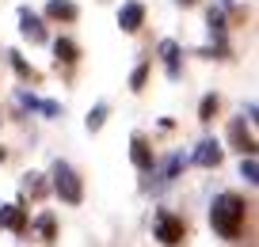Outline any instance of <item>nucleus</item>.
<instances>
[{
    "mask_svg": "<svg viewBox=\"0 0 259 247\" xmlns=\"http://www.w3.org/2000/svg\"><path fill=\"white\" fill-rule=\"evenodd\" d=\"M54 54L61 57L65 65H73V61H80V50H76V42H73V38H57V42H54Z\"/></svg>",
    "mask_w": 259,
    "mask_h": 247,
    "instance_id": "obj_11",
    "label": "nucleus"
},
{
    "mask_svg": "<svg viewBox=\"0 0 259 247\" xmlns=\"http://www.w3.org/2000/svg\"><path fill=\"white\" fill-rule=\"evenodd\" d=\"M213 114H218V95H206V99H202V107H198V118L210 122Z\"/></svg>",
    "mask_w": 259,
    "mask_h": 247,
    "instance_id": "obj_14",
    "label": "nucleus"
},
{
    "mask_svg": "<svg viewBox=\"0 0 259 247\" xmlns=\"http://www.w3.org/2000/svg\"><path fill=\"white\" fill-rule=\"evenodd\" d=\"M221 156H225V152H221L218 141H202L198 149H194V164H198V168H218Z\"/></svg>",
    "mask_w": 259,
    "mask_h": 247,
    "instance_id": "obj_7",
    "label": "nucleus"
},
{
    "mask_svg": "<svg viewBox=\"0 0 259 247\" xmlns=\"http://www.w3.org/2000/svg\"><path fill=\"white\" fill-rule=\"evenodd\" d=\"M145 76H149V61L134 69V76H130V88H134V91H141V88H145Z\"/></svg>",
    "mask_w": 259,
    "mask_h": 247,
    "instance_id": "obj_15",
    "label": "nucleus"
},
{
    "mask_svg": "<svg viewBox=\"0 0 259 247\" xmlns=\"http://www.w3.org/2000/svg\"><path fill=\"white\" fill-rule=\"evenodd\" d=\"M46 16H50V19H65V23H73V19L80 16V8H76L73 0H50V4H46Z\"/></svg>",
    "mask_w": 259,
    "mask_h": 247,
    "instance_id": "obj_9",
    "label": "nucleus"
},
{
    "mask_svg": "<svg viewBox=\"0 0 259 247\" xmlns=\"http://www.w3.org/2000/svg\"><path fill=\"white\" fill-rule=\"evenodd\" d=\"M160 57H164V65H168V76L176 80V76H179V46H176L171 38L160 42Z\"/></svg>",
    "mask_w": 259,
    "mask_h": 247,
    "instance_id": "obj_10",
    "label": "nucleus"
},
{
    "mask_svg": "<svg viewBox=\"0 0 259 247\" xmlns=\"http://www.w3.org/2000/svg\"><path fill=\"white\" fill-rule=\"evenodd\" d=\"M54 190H57V198L69 202V206H80L84 202V186H80V179H76V171L69 168V164H57L54 168Z\"/></svg>",
    "mask_w": 259,
    "mask_h": 247,
    "instance_id": "obj_2",
    "label": "nucleus"
},
{
    "mask_svg": "<svg viewBox=\"0 0 259 247\" xmlns=\"http://www.w3.org/2000/svg\"><path fill=\"white\" fill-rule=\"evenodd\" d=\"M179 4H187V8H191V4H194V0H179Z\"/></svg>",
    "mask_w": 259,
    "mask_h": 247,
    "instance_id": "obj_22",
    "label": "nucleus"
},
{
    "mask_svg": "<svg viewBox=\"0 0 259 247\" xmlns=\"http://www.w3.org/2000/svg\"><path fill=\"white\" fill-rule=\"evenodd\" d=\"M210 31H213V34L225 31V16H221V12H213V8H210Z\"/></svg>",
    "mask_w": 259,
    "mask_h": 247,
    "instance_id": "obj_18",
    "label": "nucleus"
},
{
    "mask_svg": "<svg viewBox=\"0 0 259 247\" xmlns=\"http://www.w3.org/2000/svg\"><path fill=\"white\" fill-rule=\"evenodd\" d=\"M38 232H42L46 239H54V236H57V228H54V217H50V213H46V217H38Z\"/></svg>",
    "mask_w": 259,
    "mask_h": 247,
    "instance_id": "obj_16",
    "label": "nucleus"
},
{
    "mask_svg": "<svg viewBox=\"0 0 259 247\" xmlns=\"http://www.w3.org/2000/svg\"><path fill=\"white\" fill-rule=\"evenodd\" d=\"M141 23H145V4H138V0L122 4V12H118V27H122V31H126V34H134Z\"/></svg>",
    "mask_w": 259,
    "mask_h": 247,
    "instance_id": "obj_4",
    "label": "nucleus"
},
{
    "mask_svg": "<svg viewBox=\"0 0 259 247\" xmlns=\"http://www.w3.org/2000/svg\"><path fill=\"white\" fill-rule=\"evenodd\" d=\"M19 31H23V38H31V42H46V27H42V19L34 16L31 8H19Z\"/></svg>",
    "mask_w": 259,
    "mask_h": 247,
    "instance_id": "obj_5",
    "label": "nucleus"
},
{
    "mask_svg": "<svg viewBox=\"0 0 259 247\" xmlns=\"http://www.w3.org/2000/svg\"><path fill=\"white\" fill-rule=\"evenodd\" d=\"M27 190H31V194H42V183H38V175H27Z\"/></svg>",
    "mask_w": 259,
    "mask_h": 247,
    "instance_id": "obj_20",
    "label": "nucleus"
},
{
    "mask_svg": "<svg viewBox=\"0 0 259 247\" xmlns=\"http://www.w3.org/2000/svg\"><path fill=\"white\" fill-rule=\"evenodd\" d=\"M240 171H244V179H248V183H255V175H259V168H255V160H251V156L244 160V168H240Z\"/></svg>",
    "mask_w": 259,
    "mask_h": 247,
    "instance_id": "obj_19",
    "label": "nucleus"
},
{
    "mask_svg": "<svg viewBox=\"0 0 259 247\" xmlns=\"http://www.w3.org/2000/svg\"><path fill=\"white\" fill-rule=\"evenodd\" d=\"M244 198H236V194H221V198H213V209H210V224L218 236L225 239H236L244 232Z\"/></svg>",
    "mask_w": 259,
    "mask_h": 247,
    "instance_id": "obj_1",
    "label": "nucleus"
},
{
    "mask_svg": "<svg viewBox=\"0 0 259 247\" xmlns=\"http://www.w3.org/2000/svg\"><path fill=\"white\" fill-rule=\"evenodd\" d=\"M130 160H134V168H141V171H153V149H149V141L145 137H134L130 141Z\"/></svg>",
    "mask_w": 259,
    "mask_h": 247,
    "instance_id": "obj_6",
    "label": "nucleus"
},
{
    "mask_svg": "<svg viewBox=\"0 0 259 247\" xmlns=\"http://www.w3.org/2000/svg\"><path fill=\"white\" fill-rule=\"evenodd\" d=\"M153 228H156V239H160L164 247H179L187 239V224H183V217H176V213H156Z\"/></svg>",
    "mask_w": 259,
    "mask_h": 247,
    "instance_id": "obj_3",
    "label": "nucleus"
},
{
    "mask_svg": "<svg viewBox=\"0 0 259 247\" xmlns=\"http://www.w3.org/2000/svg\"><path fill=\"white\" fill-rule=\"evenodd\" d=\"M8 57H12V65H16V72H19V76H23V80H38V72H34V69H31V65H27V61H23V57H19V54H16V50H12V54H8Z\"/></svg>",
    "mask_w": 259,
    "mask_h": 247,
    "instance_id": "obj_13",
    "label": "nucleus"
},
{
    "mask_svg": "<svg viewBox=\"0 0 259 247\" xmlns=\"http://www.w3.org/2000/svg\"><path fill=\"white\" fill-rule=\"evenodd\" d=\"M103 118H107V107H96V111L88 114V129H99V126H103Z\"/></svg>",
    "mask_w": 259,
    "mask_h": 247,
    "instance_id": "obj_17",
    "label": "nucleus"
},
{
    "mask_svg": "<svg viewBox=\"0 0 259 247\" xmlns=\"http://www.w3.org/2000/svg\"><path fill=\"white\" fill-rule=\"evenodd\" d=\"M221 4H225V8H233V0H221Z\"/></svg>",
    "mask_w": 259,
    "mask_h": 247,
    "instance_id": "obj_21",
    "label": "nucleus"
},
{
    "mask_svg": "<svg viewBox=\"0 0 259 247\" xmlns=\"http://www.w3.org/2000/svg\"><path fill=\"white\" fill-rule=\"evenodd\" d=\"M229 133H233V141L240 144V152H248V156H251V152H255V137H251L248 129L240 126V122H233V129H229Z\"/></svg>",
    "mask_w": 259,
    "mask_h": 247,
    "instance_id": "obj_12",
    "label": "nucleus"
},
{
    "mask_svg": "<svg viewBox=\"0 0 259 247\" xmlns=\"http://www.w3.org/2000/svg\"><path fill=\"white\" fill-rule=\"evenodd\" d=\"M0 228L23 232V228H27V213H23L19 206H4V209H0Z\"/></svg>",
    "mask_w": 259,
    "mask_h": 247,
    "instance_id": "obj_8",
    "label": "nucleus"
}]
</instances>
